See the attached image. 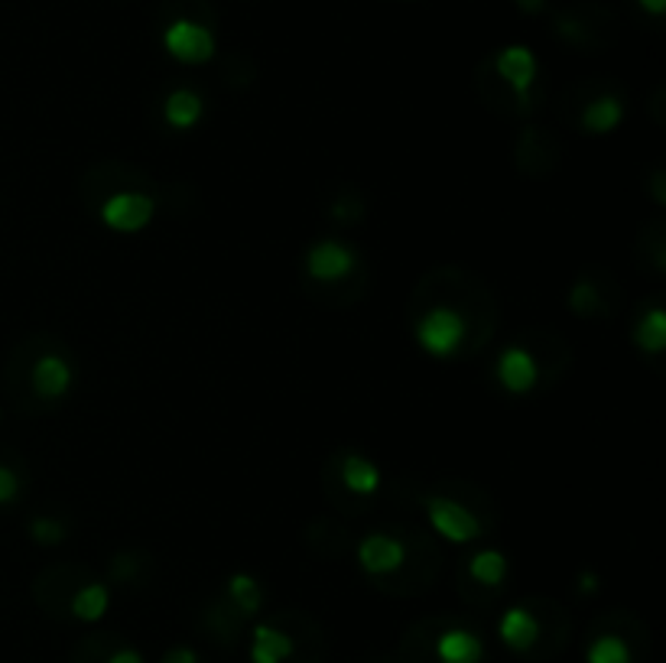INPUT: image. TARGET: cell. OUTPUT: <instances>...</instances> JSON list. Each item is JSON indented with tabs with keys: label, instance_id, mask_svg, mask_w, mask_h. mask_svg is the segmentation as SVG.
Segmentation results:
<instances>
[{
	"label": "cell",
	"instance_id": "cell-2",
	"mask_svg": "<svg viewBox=\"0 0 666 663\" xmlns=\"http://www.w3.org/2000/svg\"><path fill=\"white\" fill-rule=\"evenodd\" d=\"M163 49L183 66H202L215 56V33L195 20H173L163 30Z\"/></svg>",
	"mask_w": 666,
	"mask_h": 663
},
{
	"label": "cell",
	"instance_id": "cell-23",
	"mask_svg": "<svg viewBox=\"0 0 666 663\" xmlns=\"http://www.w3.org/2000/svg\"><path fill=\"white\" fill-rule=\"evenodd\" d=\"M16 491H20V481H16V475L0 466V504L13 501V498H16Z\"/></svg>",
	"mask_w": 666,
	"mask_h": 663
},
{
	"label": "cell",
	"instance_id": "cell-5",
	"mask_svg": "<svg viewBox=\"0 0 666 663\" xmlns=\"http://www.w3.org/2000/svg\"><path fill=\"white\" fill-rule=\"evenodd\" d=\"M306 271H309V277L325 281V284L342 281V277H348L355 271V251L348 244L335 241V238H322V241H315L309 248Z\"/></svg>",
	"mask_w": 666,
	"mask_h": 663
},
{
	"label": "cell",
	"instance_id": "cell-19",
	"mask_svg": "<svg viewBox=\"0 0 666 663\" xmlns=\"http://www.w3.org/2000/svg\"><path fill=\"white\" fill-rule=\"evenodd\" d=\"M469 575L481 582V585H501L507 575V560L497 550H478L469 560Z\"/></svg>",
	"mask_w": 666,
	"mask_h": 663
},
{
	"label": "cell",
	"instance_id": "cell-14",
	"mask_svg": "<svg viewBox=\"0 0 666 663\" xmlns=\"http://www.w3.org/2000/svg\"><path fill=\"white\" fill-rule=\"evenodd\" d=\"M624 121V104L615 95H601L595 98L585 111H582V127L588 134H611L618 130Z\"/></svg>",
	"mask_w": 666,
	"mask_h": 663
},
{
	"label": "cell",
	"instance_id": "cell-21",
	"mask_svg": "<svg viewBox=\"0 0 666 663\" xmlns=\"http://www.w3.org/2000/svg\"><path fill=\"white\" fill-rule=\"evenodd\" d=\"M30 537L39 547H59L66 540V527L53 517H36V521H30Z\"/></svg>",
	"mask_w": 666,
	"mask_h": 663
},
{
	"label": "cell",
	"instance_id": "cell-12",
	"mask_svg": "<svg viewBox=\"0 0 666 663\" xmlns=\"http://www.w3.org/2000/svg\"><path fill=\"white\" fill-rule=\"evenodd\" d=\"M202 114H205V101L192 89H176L163 101V121L173 130H192L202 121Z\"/></svg>",
	"mask_w": 666,
	"mask_h": 663
},
{
	"label": "cell",
	"instance_id": "cell-22",
	"mask_svg": "<svg viewBox=\"0 0 666 663\" xmlns=\"http://www.w3.org/2000/svg\"><path fill=\"white\" fill-rule=\"evenodd\" d=\"M572 306L578 309V312H595V306H598V296H595V289L592 286H578L575 289V296H572Z\"/></svg>",
	"mask_w": 666,
	"mask_h": 663
},
{
	"label": "cell",
	"instance_id": "cell-24",
	"mask_svg": "<svg viewBox=\"0 0 666 663\" xmlns=\"http://www.w3.org/2000/svg\"><path fill=\"white\" fill-rule=\"evenodd\" d=\"M163 663H198V658H195L192 648H173V651L163 654Z\"/></svg>",
	"mask_w": 666,
	"mask_h": 663
},
{
	"label": "cell",
	"instance_id": "cell-8",
	"mask_svg": "<svg viewBox=\"0 0 666 663\" xmlns=\"http://www.w3.org/2000/svg\"><path fill=\"white\" fill-rule=\"evenodd\" d=\"M494 72L507 89H514L517 95L527 98L533 79H537V56L527 46H504L494 56Z\"/></svg>",
	"mask_w": 666,
	"mask_h": 663
},
{
	"label": "cell",
	"instance_id": "cell-4",
	"mask_svg": "<svg viewBox=\"0 0 666 663\" xmlns=\"http://www.w3.org/2000/svg\"><path fill=\"white\" fill-rule=\"evenodd\" d=\"M426 517H429L433 530L439 537H446L449 544H472L481 534V521L466 504H459L452 498H429L426 501Z\"/></svg>",
	"mask_w": 666,
	"mask_h": 663
},
{
	"label": "cell",
	"instance_id": "cell-29",
	"mask_svg": "<svg viewBox=\"0 0 666 663\" xmlns=\"http://www.w3.org/2000/svg\"><path fill=\"white\" fill-rule=\"evenodd\" d=\"M517 7L527 10V13H540L547 7V0H517Z\"/></svg>",
	"mask_w": 666,
	"mask_h": 663
},
{
	"label": "cell",
	"instance_id": "cell-13",
	"mask_svg": "<svg viewBox=\"0 0 666 663\" xmlns=\"http://www.w3.org/2000/svg\"><path fill=\"white\" fill-rule=\"evenodd\" d=\"M296 644L292 638L271 628V625H257L254 638H251V663H286L292 658Z\"/></svg>",
	"mask_w": 666,
	"mask_h": 663
},
{
	"label": "cell",
	"instance_id": "cell-20",
	"mask_svg": "<svg viewBox=\"0 0 666 663\" xmlns=\"http://www.w3.org/2000/svg\"><path fill=\"white\" fill-rule=\"evenodd\" d=\"M585 661L588 663H631L634 658H631V648H628V641H624V638H618V635H601V638H595V641H592V648H588Z\"/></svg>",
	"mask_w": 666,
	"mask_h": 663
},
{
	"label": "cell",
	"instance_id": "cell-15",
	"mask_svg": "<svg viewBox=\"0 0 666 663\" xmlns=\"http://www.w3.org/2000/svg\"><path fill=\"white\" fill-rule=\"evenodd\" d=\"M342 481H345V488L348 491H355V494H361V498H371V494H378V488H381V469L368 459V456H348L345 462H342Z\"/></svg>",
	"mask_w": 666,
	"mask_h": 663
},
{
	"label": "cell",
	"instance_id": "cell-7",
	"mask_svg": "<svg viewBox=\"0 0 666 663\" xmlns=\"http://www.w3.org/2000/svg\"><path fill=\"white\" fill-rule=\"evenodd\" d=\"M358 563L368 575H390L406 563V547L390 534H368L358 544Z\"/></svg>",
	"mask_w": 666,
	"mask_h": 663
},
{
	"label": "cell",
	"instance_id": "cell-27",
	"mask_svg": "<svg viewBox=\"0 0 666 663\" xmlns=\"http://www.w3.org/2000/svg\"><path fill=\"white\" fill-rule=\"evenodd\" d=\"M130 563H134L130 557H117V560H114V567H111V572H114L117 579H127V575L134 572V567H130Z\"/></svg>",
	"mask_w": 666,
	"mask_h": 663
},
{
	"label": "cell",
	"instance_id": "cell-16",
	"mask_svg": "<svg viewBox=\"0 0 666 663\" xmlns=\"http://www.w3.org/2000/svg\"><path fill=\"white\" fill-rule=\"evenodd\" d=\"M107 608H111V592H107V585H101V582H89V585H82V588L72 595V615H76L79 621L95 625V621H101V618L107 615Z\"/></svg>",
	"mask_w": 666,
	"mask_h": 663
},
{
	"label": "cell",
	"instance_id": "cell-6",
	"mask_svg": "<svg viewBox=\"0 0 666 663\" xmlns=\"http://www.w3.org/2000/svg\"><path fill=\"white\" fill-rule=\"evenodd\" d=\"M494 375H497L501 387H504L507 393H517V397H520V393H530V390L537 387L540 368H537V358H533L527 348L510 345V348H504V352H501Z\"/></svg>",
	"mask_w": 666,
	"mask_h": 663
},
{
	"label": "cell",
	"instance_id": "cell-1",
	"mask_svg": "<svg viewBox=\"0 0 666 663\" xmlns=\"http://www.w3.org/2000/svg\"><path fill=\"white\" fill-rule=\"evenodd\" d=\"M466 335H469V322H466V316H462L459 309H452V306H436V309L423 312L420 322H416V342H420V348H423L426 355H433V358H449V355H456V352L462 348Z\"/></svg>",
	"mask_w": 666,
	"mask_h": 663
},
{
	"label": "cell",
	"instance_id": "cell-11",
	"mask_svg": "<svg viewBox=\"0 0 666 663\" xmlns=\"http://www.w3.org/2000/svg\"><path fill=\"white\" fill-rule=\"evenodd\" d=\"M436 658L439 663H481L484 644L466 628H449L436 638Z\"/></svg>",
	"mask_w": 666,
	"mask_h": 663
},
{
	"label": "cell",
	"instance_id": "cell-17",
	"mask_svg": "<svg viewBox=\"0 0 666 663\" xmlns=\"http://www.w3.org/2000/svg\"><path fill=\"white\" fill-rule=\"evenodd\" d=\"M634 345L647 355H661L666 348V312L661 306L647 309L634 329Z\"/></svg>",
	"mask_w": 666,
	"mask_h": 663
},
{
	"label": "cell",
	"instance_id": "cell-10",
	"mask_svg": "<svg viewBox=\"0 0 666 663\" xmlns=\"http://www.w3.org/2000/svg\"><path fill=\"white\" fill-rule=\"evenodd\" d=\"M497 635H501V641H504L510 651L524 654V651H530V648L537 644V638H540V621L533 618L530 608H520V605H517V608H507V611L501 615Z\"/></svg>",
	"mask_w": 666,
	"mask_h": 663
},
{
	"label": "cell",
	"instance_id": "cell-18",
	"mask_svg": "<svg viewBox=\"0 0 666 663\" xmlns=\"http://www.w3.org/2000/svg\"><path fill=\"white\" fill-rule=\"evenodd\" d=\"M228 598L244 611V615H257L261 605H264V592H261V582L248 572H234L228 579Z\"/></svg>",
	"mask_w": 666,
	"mask_h": 663
},
{
	"label": "cell",
	"instance_id": "cell-28",
	"mask_svg": "<svg viewBox=\"0 0 666 663\" xmlns=\"http://www.w3.org/2000/svg\"><path fill=\"white\" fill-rule=\"evenodd\" d=\"M647 13H654V16H661L666 10V0H638Z\"/></svg>",
	"mask_w": 666,
	"mask_h": 663
},
{
	"label": "cell",
	"instance_id": "cell-25",
	"mask_svg": "<svg viewBox=\"0 0 666 663\" xmlns=\"http://www.w3.org/2000/svg\"><path fill=\"white\" fill-rule=\"evenodd\" d=\"M107 663H143V658H140V651H134V648H120V651H114V654L107 658Z\"/></svg>",
	"mask_w": 666,
	"mask_h": 663
},
{
	"label": "cell",
	"instance_id": "cell-9",
	"mask_svg": "<svg viewBox=\"0 0 666 663\" xmlns=\"http://www.w3.org/2000/svg\"><path fill=\"white\" fill-rule=\"evenodd\" d=\"M72 380H76V371L72 365L62 358V355H43L36 365H33V387L39 397L46 400H59L72 390Z\"/></svg>",
	"mask_w": 666,
	"mask_h": 663
},
{
	"label": "cell",
	"instance_id": "cell-26",
	"mask_svg": "<svg viewBox=\"0 0 666 663\" xmlns=\"http://www.w3.org/2000/svg\"><path fill=\"white\" fill-rule=\"evenodd\" d=\"M578 592L582 595H595L598 592V575L595 572H582L578 575Z\"/></svg>",
	"mask_w": 666,
	"mask_h": 663
},
{
	"label": "cell",
	"instance_id": "cell-3",
	"mask_svg": "<svg viewBox=\"0 0 666 663\" xmlns=\"http://www.w3.org/2000/svg\"><path fill=\"white\" fill-rule=\"evenodd\" d=\"M157 215V202L143 192H117L101 205V221L117 235L143 231Z\"/></svg>",
	"mask_w": 666,
	"mask_h": 663
}]
</instances>
